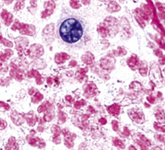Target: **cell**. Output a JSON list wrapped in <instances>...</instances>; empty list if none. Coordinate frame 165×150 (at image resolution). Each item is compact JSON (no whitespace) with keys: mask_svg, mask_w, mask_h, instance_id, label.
I'll list each match as a JSON object with an SVG mask.
<instances>
[{"mask_svg":"<svg viewBox=\"0 0 165 150\" xmlns=\"http://www.w3.org/2000/svg\"><path fill=\"white\" fill-rule=\"evenodd\" d=\"M87 27L83 19L74 13L62 14L57 26L58 39L69 48H81L87 41Z\"/></svg>","mask_w":165,"mask_h":150,"instance_id":"6da1fadb","label":"cell"}]
</instances>
